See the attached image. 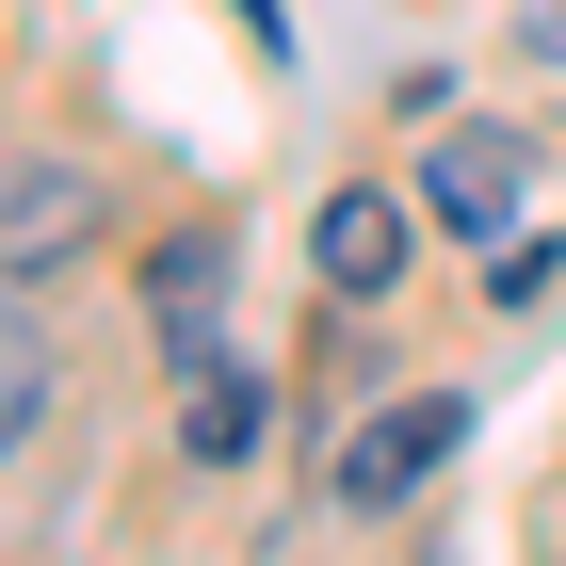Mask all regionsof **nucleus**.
Listing matches in <instances>:
<instances>
[{"label": "nucleus", "mask_w": 566, "mask_h": 566, "mask_svg": "<svg viewBox=\"0 0 566 566\" xmlns=\"http://www.w3.org/2000/svg\"><path fill=\"white\" fill-rule=\"evenodd\" d=\"M453 437H470V405L453 389H405V405H373V421L324 453V502H356V518H389V502H421L437 470H453Z\"/></svg>", "instance_id": "obj_1"}, {"label": "nucleus", "mask_w": 566, "mask_h": 566, "mask_svg": "<svg viewBox=\"0 0 566 566\" xmlns=\"http://www.w3.org/2000/svg\"><path fill=\"white\" fill-rule=\"evenodd\" d=\"M534 163H551L534 130H437L405 195H421V227H453V243H518V211H534Z\"/></svg>", "instance_id": "obj_2"}, {"label": "nucleus", "mask_w": 566, "mask_h": 566, "mask_svg": "<svg viewBox=\"0 0 566 566\" xmlns=\"http://www.w3.org/2000/svg\"><path fill=\"white\" fill-rule=\"evenodd\" d=\"M97 243V163H0V275L33 292Z\"/></svg>", "instance_id": "obj_3"}, {"label": "nucleus", "mask_w": 566, "mask_h": 566, "mask_svg": "<svg viewBox=\"0 0 566 566\" xmlns=\"http://www.w3.org/2000/svg\"><path fill=\"white\" fill-rule=\"evenodd\" d=\"M405 227H421V195H373V178H356V195L307 211V275H324V292H389V275H405Z\"/></svg>", "instance_id": "obj_4"}, {"label": "nucleus", "mask_w": 566, "mask_h": 566, "mask_svg": "<svg viewBox=\"0 0 566 566\" xmlns=\"http://www.w3.org/2000/svg\"><path fill=\"white\" fill-rule=\"evenodd\" d=\"M146 324H163V356L195 373L211 324H227V243H163V260H146Z\"/></svg>", "instance_id": "obj_5"}, {"label": "nucleus", "mask_w": 566, "mask_h": 566, "mask_svg": "<svg viewBox=\"0 0 566 566\" xmlns=\"http://www.w3.org/2000/svg\"><path fill=\"white\" fill-rule=\"evenodd\" d=\"M178 453H195V470H243V453H260V373L195 356V373H178Z\"/></svg>", "instance_id": "obj_6"}, {"label": "nucleus", "mask_w": 566, "mask_h": 566, "mask_svg": "<svg viewBox=\"0 0 566 566\" xmlns=\"http://www.w3.org/2000/svg\"><path fill=\"white\" fill-rule=\"evenodd\" d=\"M33 421H49V340L17 307V275H0V453H33Z\"/></svg>", "instance_id": "obj_7"}, {"label": "nucleus", "mask_w": 566, "mask_h": 566, "mask_svg": "<svg viewBox=\"0 0 566 566\" xmlns=\"http://www.w3.org/2000/svg\"><path fill=\"white\" fill-rule=\"evenodd\" d=\"M243 33H260V49H292V33H275V0H243Z\"/></svg>", "instance_id": "obj_8"}]
</instances>
